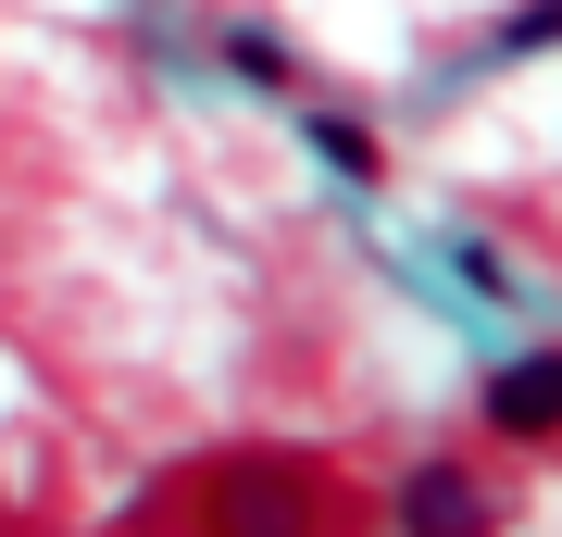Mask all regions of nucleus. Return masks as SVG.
<instances>
[{"label": "nucleus", "instance_id": "nucleus-1", "mask_svg": "<svg viewBox=\"0 0 562 537\" xmlns=\"http://www.w3.org/2000/svg\"><path fill=\"white\" fill-rule=\"evenodd\" d=\"M150 537H325V476L288 450H225L150 500Z\"/></svg>", "mask_w": 562, "mask_h": 537}, {"label": "nucleus", "instance_id": "nucleus-2", "mask_svg": "<svg viewBox=\"0 0 562 537\" xmlns=\"http://www.w3.org/2000/svg\"><path fill=\"white\" fill-rule=\"evenodd\" d=\"M487 425L501 438H562V350H525L487 376Z\"/></svg>", "mask_w": 562, "mask_h": 537}, {"label": "nucleus", "instance_id": "nucleus-3", "mask_svg": "<svg viewBox=\"0 0 562 537\" xmlns=\"http://www.w3.org/2000/svg\"><path fill=\"white\" fill-rule=\"evenodd\" d=\"M401 525H413V537H487L501 513H487V488H475V476L425 462V476H401Z\"/></svg>", "mask_w": 562, "mask_h": 537}]
</instances>
